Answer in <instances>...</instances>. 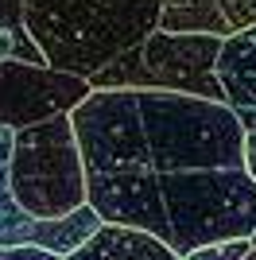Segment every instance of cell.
I'll use <instances>...</instances> for the list:
<instances>
[{
  "mask_svg": "<svg viewBox=\"0 0 256 260\" xmlns=\"http://www.w3.org/2000/svg\"><path fill=\"white\" fill-rule=\"evenodd\" d=\"M252 252V241H213V245H202V249L182 252V260H245Z\"/></svg>",
  "mask_w": 256,
  "mask_h": 260,
  "instance_id": "10",
  "label": "cell"
},
{
  "mask_svg": "<svg viewBox=\"0 0 256 260\" xmlns=\"http://www.w3.org/2000/svg\"><path fill=\"white\" fill-rule=\"evenodd\" d=\"M245 260H256V249H252V252H248V256H245Z\"/></svg>",
  "mask_w": 256,
  "mask_h": 260,
  "instance_id": "14",
  "label": "cell"
},
{
  "mask_svg": "<svg viewBox=\"0 0 256 260\" xmlns=\"http://www.w3.org/2000/svg\"><path fill=\"white\" fill-rule=\"evenodd\" d=\"M47 66L89 78L159 27V0H23Z\"/></svg>",
  "mask_w": 256,
  "mask_h": 260,
  "instance_id": "2",
  "label": "cell"
},
{
  "mask_svg": "<svg viewBox=\"0 0 256 260\" xmlns=\"http://www.w3.org/2000/svg\"><path fill=\"white\" fill-rule=\"evenodd\" d=\"M217 54H221V35L155 27L144 43L93 70L85 82L93 89H167V93L225 101V89L217 82Z\"/></svg>",
  "mask_w": 256,
  "mask_h": 260,
  "instance_id": "4",
  "label": "cell"
},
{
  "mask_svg": "<svg viewBox=\"0 0 256 260\" xmlns=\"http://www.w3.org/2000/svg\"><path fill=\"white\" fill-rule=\"evenodd\" d=\"M66 260H182V256L171 249L167 241H159L155 233L101 221L93 237L85 245H78Z\"/></svg>",
  "mask_w": 256,
  "mask_h": 260,
  "instance_id": "9",
  "label": "cell"
},
{
  "mask_svg": "<svg viewBox=\"0 0 256 260\" xmlns=\"http://www.w3.org/2000/svg\"><path fill=\"white\" fill-rule=\"evenodd\" d=\"M12 132L16 128L0 124V249L43 245V249L58 252V256H70L78 245H85L97 233L101 217H97V210L89 202L66 217H51V221H39V217L23 214L16 206V194H12Z\"/></svg>",
  "mask_w": 256,
  "mask_h": 260,
  "instance_id": "6",
  "label": "cell"
},
{
  "mask_svg": "<svg viewBox=\"0 0 256 260\" xmlns=\"http://www.w3.org/2000/svg\"><path fill=\"white\" fill-rule=\"evenodd\" d=\"M12 194L39 221L85 206V163L70 113L12 132Z\"/></svg>",
  "mask_w": 256,
  "mask_h": 260,
  "instance_id": "3",
  "label": "cell"
},
{
  "mask_svg": "<svg viewBox=\"0 0 256 260\" xmlns=\"http://www.w3.org/2000/svg\"><path fill=\"white\" fill-rule=\"evenodd\" d=\"M252 249H256V233H252Z\"/></svg>",
  "mask_w": 256,
  "mask_h": 260,
  "instance_id": "15",
  "label": "cell"
},
{
  "mask_svg": "<svg viewBox=\"0 0 256 260\" xmlns=\"http://www.w3.org/2000/svg\"><path fill=\"white\" fill-rule=\"evenodd\" d=\"M70 120L85 202L101 221L155 233L179 256L213 241H252L256 179L245 167V124L225 101L93 89Z\"/></svg>",
  "mask_w": 256,
  "mask_h": 260,
  "instance_id": "1",
  "label": "cell"
},
{
  "mask_svg": "<svg viewBox=\"0 0 256 260\" xmlns=\"http://www.w3.org/2000/svg\"><path fill=\"white\" fill-rule=\"evenodd\" d=\"M0 260H66V256L43 249V245H12V249L0 252Z\"/></svg>",
  "mask_w": 256,
  "mask_h": 260,
  "instance_id": "11",
  "label": "cell"
},
{
  "mask_svg": "<svg viewBox=\"0 0 256 260\" xmlns=\"http://www.w3.org/2000/svg\"><path fill=\"white\" fill-rule=\"evenodd\" d=\"M245 167H248V175L256 179V128L245 132Z\"/></svg>",
  "mask_w": 256,
  "mask_h": 260,
  "instance_id": "13",
  "label": "cell"
},
{
  "mask_svg": "<svg viewBox=\"0 0 256 260\" xmlns=\"http://www.w3.org/2000/svg\"><path fill=\"white\" fill-rule=\"evenodd\" d=\"M217 82L225 89V105L237 113L245 132L256 128V23L221 39Z\"/></svg>",
  "mask_w": 256,
  "mask_h": 260,
  "instance_id": "8",
  "label": "cell"
},
{
  "mask_svg": "<svg viewBox=\"0 0 256 260\" xmlns=\"http://www.w3.org/2000/svg\"><path fill=\"white\" fill-rule=\"evenodd\" d=\"M256 23V0H159V31L229 35Z\"/></svg>",
  "mask_w": 256,
  "mask_h": 260,
  "instance_id": "7",
  "label": "cell"
},
{
  "mask_svg": "<svg viewBox=\"0 0 256 260\" xmlns=\"http://www.w3.org/2000/svg\"><path fill=\"white\" fill-rule=\"evenodd\" d=\"M0 27H23V0H0Z\"/></svg>",
  "mask_w": 256,
  "mask_h": 260,
  "instance_id": "12",
  "label": "cell"
},
{
  "mask_svg": "<svg viewBox=\"0 0 256 260\" xmlns=\"http://www.w3.org/2000/svg\"><path fill=\"white\" fill-rule=\"evenodd\" d=\"M0 252H4V249H0Z\"/></svg>",
  "mask_w": 256,
  "mask_h": 260,
  "instance_id": "16",
  "label": "cell"
},
{
  "mask_svg": "<svg viewBox=\"0 0 256 260\" xmlns=\"http://www.w3.org/2000/svg\"><path fill=\"white\" fill-rule=\"evenodd\" d=\"M93 86L78 74L54 70V66H31L4 58L0 62V124L4 128H27L58 113H74Z\"/></svg>",
  "mask_w": 256,
  "mask_h": 260,
  "instance_id": "5",
  "label": "cell"
}]
</instances>
